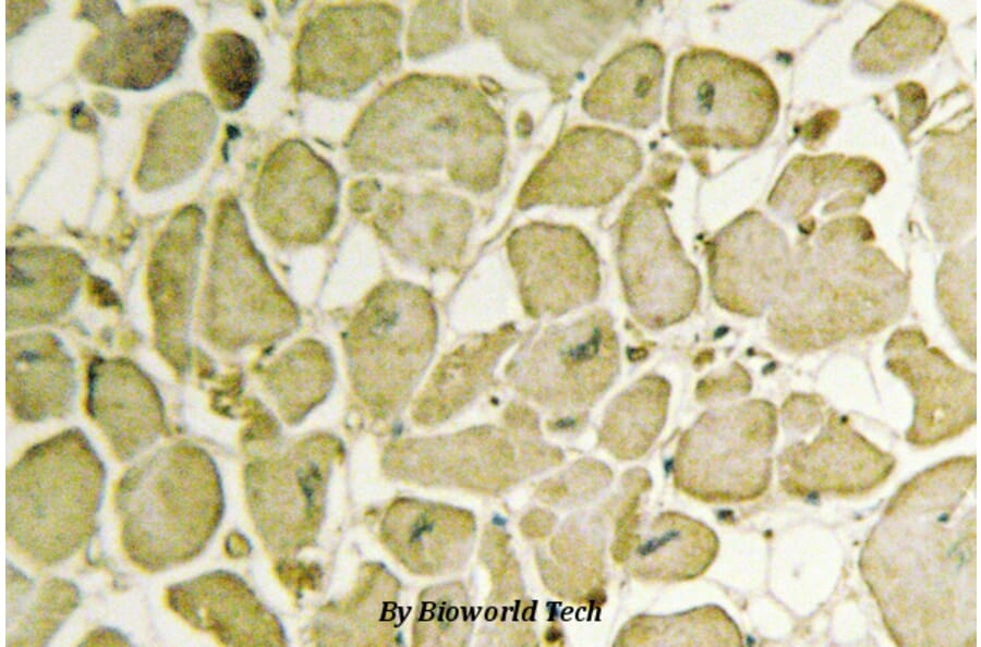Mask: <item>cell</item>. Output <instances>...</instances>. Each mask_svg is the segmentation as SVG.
I'll return each mask as SVG.
<instances>
[{
  "instance_id": "cell-14",
  "label": "cell",
  "mask_w": 981,
  "mask_h": 647,
  "mask_svg": "<svg viewBox=\"0 0 981 647\" xmlns=\"http://www.w3.org/2000/svg\"><path fill=\"white\" fill-rule=\"evenodd\" d=\"M193 26L173 7L120 11L82 49L77 68L92 83L125 90H148L178 70Z\"/></svg>"
},
{
  "instance_id": "cell-11",
  "label": "cell",
  "mask_w": 981,
  "mask_h": 647,
  "mask_svg": "<svg viewBox=\"0 0 981 647\" xmlns=\"http://www.w3.org/2000/svg\"><path fill=\"white\" fill-rule=\"evenodd\" d=\"M436 314L428 296L405 284L383 286L359 325L358 377L363 398L382 412L409 395L431 361Z\"/></svg>"
},
{
  "instance_id": "cell-28",
  "label": "cell",
  "mask_w": 981,
  "mask_h": 647,
  "mask_svg": "<svg viewBox=\"0 0 981 647\" xmlns=\"http://www.w3.org/2000/svg\"><path fill=\"white\" fill-rule=\"evenodd\" d=\"M9 256L8 266L11 268L8 270V300L26 291L28 293L8 303V308L11 307L8 317L19 308L15 316H23L28 308L26 316L35 318L37 297V319H46L62 312L73 297L78 282V261L74 256L53 247L27 248Z\"/></svg>"
},
{
  "instance_id": "cell-21",
  "label": "cell",
  "mask_w": 981,
  "mask_h": 647,
  "mask_svg": "<svg viewBox=\"0 0 981 647\" xmlns=\"http://www.w3.org/2000/svg\"><path fill=\"white\" fill-rule=\"evenodd\" d=\"M665 54L652 41L633 42L601 69L582 96V109L596 120L647 129L662 113Z\"/></svg>"
},
{
  "instance_id": "cell-31",
  "label": "cell",
  "mask_w": 981,
  "mask_h": 647,
  "mask_svg": "<svg viewBox=\"0 0 981 647\" xmlns=\"http://www.w3.org/2000/svg\"><path fill=\"white\" fill-rule=\"evenodd\" d=\"M201 64L215 103L229 112L246 103L262 74V59L255 44L228 29L207 35Z\"/></svg>"
},
{
  "instance_id": "cell-18",
  "label": "cell",
  "mask_w": 981,
  "mask_h": 647,
  "mask_svg": "<svg viewBox=\"0 0 981 647\" xmlns=\"http://www.w3.org/2000/svg\"><path fill=\"white\" fill-rule=\"evenodd\" d=\"M169 608L227 646L284 645L282 627L235 574L214 571L167 588Z\"/></svg>"
},
{
  "instance_id": "cell-8",
  "label": "cell",
  "mask_w": 981,
  "mask_h": 647,
  "mask_svg": "<svg viewBox=\"0 0 981 647\" xmlns=\"http://www.w3.org/2000/svg\"><path fill=\"white\" fill-rule=\"evenodd\" d=\"M617 3L470 2L477 33L498 40L508 59L558 83L609 35Z\"/></svg>"
},
{
  "instance_id": "cell-3",
  "label": "cell",
  "mask_w": 981,
  "mask_h": 647,
  "mask_svg": "<svg viewBox=\"0 0 981 647\" xmlns=\"http://www.w3.org/2000/svg\"><path fill=\"white\" fill-rule=\"evenodd\" d=\"M123 550L148 573L196 558L223 514L218 468L186 442L158 449L121 476L114 492Z\"/></svg>"
},
{
  "instance_id": "cell-9",
  "label": "cell",
  "mask_w": 981,
  "mask_h": 647,
  "mask_svg": "<svg viewBox=\"0 0 981 647\" xmlns=\"http://www.w3.org/2000/svg\"><path fill=\"white\" fill-rule=\"evenodd\" d=\"M618 257L626 297L642 325L664 328L692 312L698 273L674 233L663 198L651 187L638 190L623 209Z\"/></svg>"
},
{
  "instance_id": "cell-25",
  "label": "cell",
  "mask_w": 981,
  "mask_h": 647,
  "mask_svg": "<svg viewBox=\"0 0 981 647\" xmlns=\"http://www.w3.org/2000/svg\"><path fill=\"white\" fill-rule=\"evenodd\" d=\"M630 549L634 577L675 583L695 578L710 567L718 551V538L705 524L666 512L651 522Z\"/></svg>"
},
{
  "instance_id": "cell-2",
  "label": "cell",
  "mask_w": 981,
  "mask_h": 647,
  "mask_svg": "<svg viewBox=\"0 0 981 647\" xmlns=\"http://www.w3.org/2000/svg\"><path fill=\"white\" fill-rule=\"evenodd\" d=\"M971 484L956 498L931 487L930 469L899 490L872 532L919 559L867 544L864 578L894 631L921 628V638H949L961 621L976 632V506L961 505ZM954 637V635H953Z\"/></svg>"
},
{
  "instance_id": "cell-20",
  "label": "cell",
  "mask_w": 981,
  "mask_h": 647,
  "mask_svg": "<svg viewBox=\"0 0 981 647\" xmlns=\"http://www.w3.org/2000/svg\"><path fill=\"white\" fill-rule=\"evenodd\" d=\"M218 126L211 101L184 91L161 103L146 131L135 182L145 192L181 183L202 166Z\"/></svg>"
},
{
  "instance_id": "cell-4",
  "label": "cell",
  "mask_w": 981,
  "mask_h": 647,
  "mask_svg": "<svg viewBox=\"0 0 981 647\" xmlns=\"http://www.w3.org/2000/svg\"><path fill=\"white\" fill-rule=\"evenodd\" d=\"M107 472L80 429L31 447L5 474V534L31 562L51 566L95 535Z\"/></svg>"
},
{
  "instance_id": "cell-32",
  "label": "cell",
  "mask_w": 981,
  "mask_h": 647,
  "mask_svg": "<svg viewBox=\"0 0 981 647\" xmlns=\"http://www.w3.org/2000/svg\"><path fill=\"white\" fill-rule=\"evenodd\" d=\"M735 623L717 607H703L674 615H640L621 630L625 646L741 645Z\"/></svg>"
},
{
  "instance_id": "cell-26",
  "label": "cell",
  "mask_w": 981,
  "mask_h": 647,
  "mask_svg": "<svg viewBox=\"0 0 981 647\" xmlns=\"http://www.w3.org/2000/svg\"><path fill=\"white\" fill-rule=\"evenodd\" d=\"M7 646H45L81 602L78 587L62 577L40 582L7 563Z\"/></svg>"
},
{
  "instance_id": "cell-34",
  "label": "cell",
  "mask_w": 981,
  "mask_h": 647,
  "mask_svg": "<svg viewBox=\"0 0 981 647\" xmlns=\"http://www.w3.org/2000/svg\"><path fill=\"white\" fill-rule=\"evenodd\" d=\"M81 645H131L129 638L119 632L118 630L111 627H97L92 631L85 639L81 643Z\"/></svg>"
},
{
  "instance_id": "cell-15",
  "label": "cell",
  "mask_w": 981,
  "mask_h": 647,
  "mask_svg": "<svg viewBox=\"0 0 981 647\" xmlns=\"http://www.w3.org/2000/svg\"><path fill=\"white\" fill-rule=\"evenodd\" d=\"M350 207L371 213L372 222L397 252L429 267L458 263L471 229L472 210L465 199L433 190L383 186L377 180L354 182Z\"/></svg>"
},
{
  "instance_id": "cell-10",
  "label": "cell",
  "mask_w": 981,
  "mask_h": 647,
  "mask_svg": "<svg viewBox=\"0 0 981 647\" xmlns=\"http://www.w3.org/2000/svg\"><path fill=\"white\" fill-rule=\"evenodd\" d=\"M619 350L611 320L590 313L548 328L518 353L509 366L512 384L559 414L591 405L613 382Z\"/></svg>"
},
{
  "instance_id": "cell-22",
  "label": "cell",
  "mask_w": 981,
  "mask_h": 647,
  "mask_svg": "<svg viewBox=\"0 0 981 647\" xmlns=\"http://www.w3.org/2000/svg\"><path fill=\"white\" fill-rule=\"evenodd\" d=\"M93 376L88 411L120 461L152 445L165 429L162 403L131 366L99 365Z\"/></svg>"
},
{
  "instance_id": "cell-16",
  "label": "cell",
  "mask_w": 981,
  "mask_h": 647,
  "mask_svg": "<svg viewBox=\"0 0 981 647\" xmlns=\"http://www.w3.org/2000/svg\"><path fill=\"white\" fill-rule=\"evenodd\" d=\"M340 183L332 166L301 139L280 143L266 158L254 192L262 228L288 243L322 239L336 217Z\"/></svg>"
},
{
  "instance_id": "cell-1",
  "label": "cell",
  "mask_w": 981,
  "mask_h": 647,
  "mask_svg": "<svg viewBox=\"0 0 981 647\" xmlns=\"http://www.w3.org/2000/svg\"><path fill=\"white\" fill-rule=\"evenodd\" d=\"M353 170H443L458 186L487 193L499 183L506 130L470 81L413 74L389 85L354 122L344 142Z\"/></svg>"
},
{
  "instance_id": "cell-12",
  "label": "cell",
  "mask_w": 981,
  "mask_h": 647,
  "mask_svg": "<svg viewBox=\"0 0 981 647\" xmlns=\"http://www.w3.org/2000/svg\"><path fill=\"white\" fill-rule=\"evenodd\" d=\"M339 445L329 438L306 440L280 456L250 463L245 496L267 549L293 553L307 546L320 525L331 461Z\"/></svg>"
},
{
  "instance_id": "cell-27",
  "label": "cell",
  "mask_w": 981,
  "mask_h": 647,
  "mask_svg": "<svg viewBox=\"0 0 981 647\" xmlns=\"http://www.w3.org/2000/svg\"><path fill=\"white\" fill-rule=\"evenodd\" d=\"M396 589L392 578L368 569L353 593L324 609L315 623L319 645L384 644L396 628Z\"/></svg>"
},
{
  "instance_id": "cell-19",
  "label": "cell",
  "mask_w": 981,
  "mask_h": 647,
  "mask_svg": "<svg viewBox=\"0 0 981 647\" xmlns=\"http://www.w3.org/2000/svg\"><path fill=\"white\" fill-rule=\"evenodd\" d=\"M785 245L756 213L742 216L712 241L710 273L716 301L740 314L761 310L780 278Z\"/></svg>"
},
{
  "instance_id": "cell-30",
  "label": "cell",
  "mask_w": 981,
  "mask_h": 647,
  "mask_svg": "<svg viewBox=\"0 0 981 647\" xmlns=\"http://www.w3.org/2000/svg\"><path fill=\"white\" fill-rule=\"evenodd\" d=\"M669 384L658 376L644 377L611 402L601 438L617 457L642 456L659 435L666 418Z\"/></svg>"
},
{
  "instance_id": "cell-24",
  "label": "cell",
  "mask_w": 981,
  "mask_h": 647,
  "mask_svg": "<svg viewBox=\"0 0 981 647\" xmlns=\"http://www.w3.org/2000/svg\"><path fill=\"white\" fill-rule=\"evenodd\" d=\"M8 346V395L26 422L62 416L74 393L70 359L53 339L19 338Z\"/></svg>"
},
{
  "instance_id": "cell-7",
  "label": "cell",
  "mask_w": 981,
  "mask_h": 647,
  "mask_svg": "<svg viewBox=\"0 0 981 647\" xmlns=\"http://www.w3.org/2000/svg\"><path fill=\"white\" fill-rule=\"evenodd\" d=\"M775 434V412L763 402L704 414L678 444L676 487L706 502L754 499L771 477Z\"/></svg>"
},
{
  "instance_id": "cell-6",
  "label": "cell",
  "mask_w": 981,
  "mask_h": 647,
  "mask_svg": "<svg viewBox=\"0 0 981 647\" xmlns=\"http://www.w3.org/2000/svg\"><path fill=\"white\" fill-rule=\"evenodd\" d=\"M401 11L386 2L326 4L302 24L292 84L326 99L355 95L400 63Z\"/></svg>"
},
{
  "instance_id": "cell-5",
  "label": "cell",
  "mask_w": 981,
  "mask_h": 647,
  "mask_svg": "<svg viewBox=\"0 0 981 647\" xmlns=\"http://www.w3.org/2000/svg\"><path fill=\"white\" fill-rule=\"evenodd\" d=\"M778 96L754 64L711 48H693L676 61L668 125L686 149H747L771 132Z\"/></svg>"
},
{
  "instance_id": "cell-17",
  "label": "cell",
  "mask_w": 981,
  "mask_h": 647,
  "mask_svg": "<svg viewBox=\"0 0 981 647\" xmlns=\"http://www.w3.org/2000/svg\"><path fill=\"white\" fill-rule=\"evenodd\" d=\"M521 298L535 317L559 316L592 301L600 288L596 253L576 228L530 223L507 241Z\"/></svg>"
},
{
  "instance_id": "cell-29",
  "label": "cell",
  "mask_w": 981,
  "mask_h": 647,
  "mask_svg": "<svg viewBox=\"0 0 981 647\" xmlns=\"http://www.w3.org/2000/svg\"><path fill=\"white\" fill-rule=\"evenodd\" d=\"M513 334L508 328L484 334L447 355L420 400L417 412L422 420H439L468 402L485 383Z\"/></svg>"
},
{
  "instance_id": "cell-33",
  "label": "cell",
  "mask_w": 981,
  "mask_h": 647,
  "mask_svg": "<svg viewBox=\"0 0 981 647\" xmlns=\"http://www.w3.org/2000/svg\"><path fill=\"white\" fill-rule=\"evenodd\" d=\"M461 3L417 2L413 5L407 34V53L422 60L455 46L462 36Z\"/></svg>"
},
{
  "instance_id": "cell-23",
  "label": "cell",
  "mask_w": 981,
  "mask_h": 647,
  "mask_svg": "<svg viewBox=\"0 0 981 647\" xmlns=\"http://www.w3.org/2000/svg\"><path fill=\"white\" fill-rule=\"evenodd\" d=\"M472 523L464 513L446 506L402 499L383 520V540L409 570L433 574L448 569L465 549Z\"/></svg>"
},
{
  "instance_id": "cell-13",
  "label": "cell",
  "mask_w": 981,
  "mask_h": 647,
  "mask_svg": "<svg viewBox=\"0 0 981 647\" xmlns=\"http://www.w3.org/2000/svg\"><path fill=\"white\" fill-rule=\"evenodd\" d=\"M642 161L639 145L627 134L602 126L573 127L533 169L518 206L607 204L637 176Z\"/></svg>"
}]
</instances>
